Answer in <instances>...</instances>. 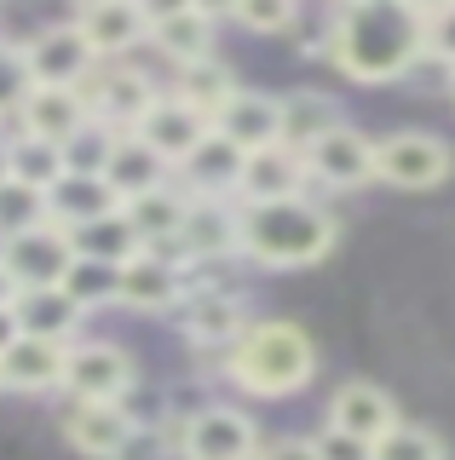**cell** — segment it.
Masks as SVG:
<instances>
[{"mask_svg":"<svg viewBox=\"0 0 455 460\" xmlns=\"http://www.w3.org/2000/svg\"><path fill=\"white\" fill-rule=\"evenodd\" d=\"M426 58L444 64L455 75V0H444V6L426 12Z\"/></svg>","mask_w":455,"mask_h":460,"instance_id":"obj_37","label":"cell"},{"mask_svg":"<svg viewBox=\"0 0 455 460\" xmlns=\"http://www.w3.org/2000/svg\"><path fill=\"white\" fill-rule=\"evenodd\" d=\"M76 236H69L64 225H35V230H18V236L0 242V265H6V277L18 282V294H30V288H64V277L76 270Z\"/></svg>","mask_w":455,"mask_h":460,"instance_id":"obj_5","label":"cell"},{"mask_svg":"<svg viewBox=\"0 0 455 460\" xmlns=\"http://www.w3.org/2000/svg\"><path fill=\"white\" fill-rule=\"evenodd\" d=\"M191 6H196V12H208V18L219 23V18H236V6H243V0H191Z\"/></svg>","mask_w":455,"mask_h":460,"instance_id":"obj_41","label":"cell"},{"mask_svg":"<svg viewBox=\"0 0 455 460\" xmlns=\"http://www.w3.org/2000/svg\"><path fill=\"white\" fill-rule=\"evenodd\" d=\"M18 334H23V328H18V316H12V311H0V351H6V345L18 340Z\"/></svg>","mask_w":455,"mask_h":460,"instance_id":"obj_42","label":"cell"},{"mask_svg":"<svg viewBox=\"0 0 455 460\" xmlns=\"http://www.w3.org/2000/svg\"><path fill=\"white\" fill-rule=\"evenodd\" d=\"M47 219H52V213H47V190H35V184H23V179L0 184V242L18 236V230L47 225Z\"/></svg>","mask_w":455,"mask_h":460,"instance_id":"obj_33","label":"cell"},{"mask_svg":"<svg viewBox=\"0 0 455 460\" xmlns=\"http://www.w3.org/2000/svg\"><path fill=\"white\" fill-rule=\"evenodd\" d=\"M35 93V75H30V52L12 47V40H0V115H18L23 98Z\"/></svg>","mask_w":455,"mask_h":460,"instance_id":"obj_35","label":"cell"},{"mask_svg":"<svg viewBox=\"0 0 455 460\" xmlns=\"http://www.w3.org/2000/svg\"><path fill=\"white\" fill-rule=\"evenodd\" d=\"M455 172V150L438 133H387L375 138V179L392 184V190H438Z\"/></svg>","mask_w":455,"mask_h":460,"instance_id":"obj_4","label":"cell"},{"mask_svg":"<svg viewBox=\"0 0 455 460\" xmlns=\"http://www.w3.org/2000/svg\"><path fill=\"white\" fill-rule=\"evenodd\" d=\"M260 431L236 402H208L196 409L179 431V455L184 460H260Z\"/></svg>","mask_w":455,"mask_h":460,"instance_id":"obj_6","label":"cell"},{"mask_svg":"<svg viewBox=\"0 0 455 460\" xmlns=\"http://www.w3.org/2000/svg\"><path fill=\"white\" fill-rule=\"evenodd\" d=\"M87 6H104V0H76V12H87Z\"/></svg>","mask_w":455,"mask_h":460,"instance_id":"obj_45","label":"cell"},{"mask_svg":"<svg viewBox=\"0 0 455 460\" xmlns=\"http://www.w3.org/2000/svg\"><path fill=\"white\" fill-rule=\"evenodd\" d=\"M12 305H18V282H12L6 265H0V311H12Z\"/></svg>","mask_w":455,"mask_h":460,"instance_id":"obj_43","label":"cell"},{"mask_svg":"<svg viewBox=\"0 0 455 460\" xmlns=\"http://www.w3.org/2000/svg\"><path fill=\"white\" fill-rule=\"evenodd\" d=\"M260 460H323V449H317V438H277L260 449Z\"/></svg>","mask_w":455,"mask_h":460,"instance_id":"obj_39","label":"cell"},{"mask_svg":"<svg viewBox=\"0 0 455 460\" xmlns=\"http://www.w3.org/2000/svg\"><path fill=\"white\" fill-rule=\"evenodd\" d=\"M138 6L150 12V23H162V18H174V12H191V0H138Z\"/></svg>","mask_w":455,"mask_h":460,"instance_id":"obj_40","label":"cell"},{"mask_svg":"<svg viewBox=\"0 0 455 460\" xmlns=\"http://www.w3.org/2000/svg\"><path fill=\"white\" fill-rule=\"evenodd\" d=\"M184 294H191L184 288V265L156 248H145L138 259L121 265V305H133V311H179Z\"/></svg>","mask_w":455,"mask_h":460,"instance_id":"obj_17","label":"cell"},{"mask_svg":"<svg viewBox=\"0 0 455 460\" xmlns=\"http://www.w3.org/2000/svg\"><path fill=\"white\" fill-rule=\"evenodd\" d=\"M6 179H12V138L0 133V184H6Z\"/></svg>","mask_w":455,"mask_h":460,"instance_id":"obj_44","label":"cell"},{"mask_svg":"<svg viewBox=\"0 0 455 460\" xmlns=\"http://www.w3.org/2000/svg\"><path fill=\"white\" fill-rule=\"evenodd\" d=\"M243 172H248V150H243V144L225 138V133H208L179 162V184L191 196H231L236 201V190H243Z\"/></svg>","mask_w":455,"mask_h":460,"instance_id":"obj_15","label":"cell"},{"mask_svg":"<svg viewBox=\"0 0 455 460\" xmlns=\"http://www.w3.org/2000/svg\"><path fill=\"white\" fill-rule=\"evenodd\" d=\"M375 460H450V449H444V438H438L433 426H397V431H387V438L375 443Z\"/></svg>","mask_w":455,"mask_h":460,"instance_id":"obj_34","label":"cell"},{"mask_svg":"<svg viewBox=\"0 0 455 460\" xmlns=\"http://www.w3.org/2000/svg\"><path fill=\"white\" fill-rule=\"evenodd\" d=\"M329 58L340 75L380 86L426 58V6L415 0H340Z\"/></svg>","mask_w":455,"mask_h":460,"instance_id":"obj_1","label":"cell"},{"mask_svg":"<svg viewBox=\"0 0 455 460\" xmlns=\"http://www.w3.org/2000/svg\"><path fill=\"white\" fill-rule=\"evenodd\" d=\"M87 93V104H93V121L98 127H110V133H138V121L150 115V104L162 93L150 86V75H138V69H104L98 64V75L81 86Z\"/></svg>","mask_w":455,"mask_h":460,"instance_id":"obj_11","label":"cell"},{"mask_svg":"<svg viewBox=\"0 0 455 460\" xmlns=\"http://www.w3.org/2000/svg\"><path fill=\"white\" fill-rule=\"evenodd\" d=\"M335 236H340L335 213L317 208L306 190L243 208V259H254V265H272V270L317 265V259H329Z\"/></svg>","mask_w":455,"mask_h":460,"instance_id":"obj_2","label":"cell"},{"mask_svg":"<svg viewBox=\"0 0 455 460\" xmlns=\"http://www.w3.org/2000/svg\"><path fill=\"white\" fill-rule=\"evenodd\" d=\"M0 385H6V380H0Z\"/></svg>","mask_w":455,"mask_h":460,"instance_id":"obj_48","label":"cell"},{"mask_svg":"<svg viewBox=\"0 0 455 460\" xmlns=\"http://www.w3.org/2000/svg\"><path fill=\"white\" fill-rule=\"evenodd\" d=\"M294 18H300V0H243L236 6V23L254 35H289Z\"/></svg>","mask_w":455,"mask_h":460,"instance_id":"obj_36","label":"cell"},{"mask_svg":"<svg viewBox=\"0 0 455 460\" xmlns=\"http://www.w3.org/2000/svg\"><path fill=\"white\" fill-rule=\"evenodd\" d=\"M0 40H6V23H0Z\"/></svg>","mask_w":455,"mask_h":460,"instance_id":"obj_47","label":"cell"},{"mask_svg":"<svg viewBox=\"0 0 455 460\" xmlns=\"http://www.w3.org/2000/svg\"><path fill=\"white\" fill-rule=\"evenodd\" d=\"M87 127H93V104H87L81 86H35V93L23 98V110H18V133L64 144V150L87 133Z\"/></svg>","mask_w":455,"mask_h":460,"instance_id":"obj_12","label":"cell"},{"mask_svg":"<svg viewBox=\"0 0 455 460\" xmlns=\"http://www.w3.org/2000/svg\"><path fill=\"white\" fill-rule=\"evenodd\" d=\"M76 23H81V35H87V47L98 52V64H104V58H127L138 40H150V12L138 6V0L87 6V12H76Z\"/></svg>","mask_w":455,"mask_h":460,"instance_id":"obj_23","label":"cell"},{"mask_svg":"<svg viewBox=\"0 0 455 460\" xmlns=\"http://www.w3.org/2000/svg\"><path fill=\"white\" fill-rule=\"evenodd\" d=\"M133 414L121 402H69L64 414V443L87 460H121L133 449Z\"/></svg>","mask_w":455,"mask_h":460,"instance_id":"obj_13","label":"cell"},{"mask_svg":"<svg viewBox=\"0 0 455 460\" xmlns=\"http://www.w3.org/2000/svg\"><path fill=\"white\" fill-rule=\"evenodd\" d=\"M248 311H243V299L236 294H225V288H202V294H184V305H179V334L191 340V345H202V351H231L236 340L248 334Z\"/></svg>","mask_w":455,"mask_h":460,"instance_id":"obj_14","label":"cell"},{"mask_svg":"<svg viewBox=\"0 0 455 460\" xmlns=\"http://www.w3.org/2000/svg\"><path fill=\"white\" fill-rule=\"evenodd\" d=\"M317 374V345L300 323H254L225 357V380L248 397H294Z\"/></svg>","mask_w":455,"mask_h":460,"instance_id":"obj_3","label":"cell"},{"mask_svg":"<svg viewBox=\"0 0 455 460\" xmlns=\"http://www.w3.org/2000/svg\"><path fill=\"white\" fill-rule=\"evenodd\" d=\"M127 225L138 230V242L167 259H179V236H184V219H191V190L184 184H162V190H145L127 201Z\"/></svg>","mask_w":455,"mask_h":460,"instance_id":"obj_18","label":"cell"},{"mask_svg":"<svg viewBox=\"0 0 455 460\" xmlns=\"http://www.w3.org/2000/svg\"><path fill=\"white\" fill-rule=\"evenodd\" d=\"M64 368H69V345L58 340H35V334H18L0 351V380L6 392H64Z\"/></svg>","mask_w":455,"mask_h":460,"instance_id":"obj_16","label":"cell"},{"mask_svg":"<svg viewBox=\"0 0 455 460\" xmlns=\"http://www.w3.org/2000/svg\"><path fill=\"white\" fill-rule=\"evenodd\" d=\"M150 47L162 58H174V64H202V58H213V18L208 12H174V18L150 23Z\"/></svg>","mask_w":455,"mask_h":460,"instance_id":"obj_27","label":"cell"},{"mask_svg":"<svg viewBox=\"0 0 455 460\" xmlns=\"http://www.w3.org/2000/svg\"><path fill=\"white\" fill-rule=\"evenodd\" d=\"M12 316H18V328H23V334H35V340L76 345L81 316H87V311H81L76 299H69V288H30V294H18Z\"/></svg>","mask_w":455,"mask_h":460,"instance_id":"obj_26","label":"cell"},{"mask_svg":"<svg viewBox=\"0 0 455 460\" xmlns=\"http://www.w3.org/2000/svg\"><path fill=\"white\" fill-rule=\"evenodd\" d=\"M174 162H167L162 150H150L138 133H121L116 138V155H110V167H104V179L121 190V201H133V196H145V190H162V184H174Z\"/></svg>","mask_w":455,"mask_h":460,"instance_id":"obj_25","label":"cell"},{"mask_svg":"<svg viewBox=\"0 0 455 460\" xmlns=\"http://www.w3.org/2000/svg\"><path fill=\"white\" fill-rule=\"evenodd\" d=\"M213 133L236 138L248 155L254 150H272V144H282V98L254 93V86H236V98L213 115Z\"/></svg>","mask_w":455,"mask_h":460,"instance_id":"obj_22","label":"cell"},{"mask_svg":"<svg viewBox=\"0 0 455 460\" xmlns=\"http://www.w3.org/2000/svg\"><path fill=\"white\" fill-rule=\"evenodd\" d=\"M174 93L184 98V104H196V110L213 121V115H219V110L236 98V75L219 64V58H202V64H184V69H179V86H174Z\"/></svg>","mask_w":455,"mask_h":460,"instance_id":"obj_30","label":"cell"},{"mask_svg":"<svg viewBox=\"0 0 455 460\" xmlns=\"http://www.w3.org/2000/svg\"><path fill=\"white\" fill-rule=\"evenodd\" d=\"M300 184H306V155L289 150V144H272V150L248 155L236 201H243V208H254V201H282V196H300Z\"/></svg>","mask_w":455,"mask_h":460,"instance_id":"obj_24","label":"cell"},{"mask_svg":"<svg viewBox=\"0 0 455 460\" xmlns=\"http://www.w3.org/2000/svg\"><path fill=\"white\" fill-rule=\"evenodd\" d=\"M340 127V104L329 93H289L282 98V144L289 150H311L317 138H329Z\"/></svg>","mask_w":455,"mask_h":460,"instance_id":"obj_28","label":"cell"},{"mask_svg":"<svg viewBox=\"0 0 455 460\" xmlns=\"http://www.w3.org/2000/svg\"><path fill=\"white\" fill-rule=\"evenodd\" d=\"M208 133H213V121H208V115L196 110V104H184L179 93H162V98L150 104V115L138 121V138H145L150 150H162L174 167H179V162H184V155H191Z\"/></svg>","mask_w":455,"mask_h":460,"instance_id":"obj_20","label":"cell"},{"mask_svg":"<svg viewBox=\"0 0 455 460\" xmlns=\"http://www.w3.org/2000/svg\"><path fill=\"white\" fill-rule=\"evenodd\" d=\"M329 426L352 431V438H363V443H380L387 431H397L404 420H397L392 392H380L375 380H346V385L329 397Z\"/></svg>","mask_w":455,"mask_h":460,"instance_id":"obj_21","label":"cell"},{"mask_svg":"<svg viewBox=\"0 0 455 460\" xmlns=\"http://www.w3.org/2000/svg\"><path fill=\"white\" fill-rule=\"evenodd\" d=\"M76 236V253L81 259H98V265H127V259H138L145 253V242H138V230L127 225V213H110V219H98V225H81V230H69Z\"/></svg>","mask_w":455,"mask_h":460,"instance_id":"obj_29","label":"cell"},{"mask_svg":"<svg viewBox=\"0 0 455 460\" xmlns=\"http://www.w3.org/2000/svg\"><path fill=\"white\" fill-rule=\"evenodd\" d=\"M243 253V208L231 196H191V219L179 236V265H213Z\"/></svg>","mask_w":455,"mask_h":460,"instance_id":"obj_9","label":"cell"},{"mask_svg":"<svg viewBox=\"0 0 455 460\" xmlns=\"http://www.w3.org/2000/svg\"><path fill=\"white\" fill-rule=\"evenodd\" d=\"M317 449H323V460H375V443L352 438V431H340V426L317 431Z\"/></svg>","mask_w":455,"mask_h":460,"instance_id":"obj_38","label":"cell"},{"mask_svg":"<svg viewBox=\"0 0 455 460\" xmlns=\"http://www.w3.org/2000/svg\"><path fill=\"white\" fill-rule=\"evenodd\" d=\"M306 179L329 184V190H363L375 179V138L340 121L329 138H317L306 150Z\"/></svg>","mask_w":455,"mask_h":460,"instance_id":"obj_10","label":"cell"},{"mask_svg":"<svg viewBox=\"0 0 455 460\" xmlns=\"http://www.w3.org/2000/svg\"><path fill=\"white\" fill-rule=\"evenodd\" d=\"M415 6H426V12H433V6H444V0H415Z\"/></svg>","mask_w":455,"mask_h":460,"instance_id":"obj_46","label":"cell"},{"mask_svg":"<svg viewBox=\"0 0 455 460\" xmlns=\"http://www.w3.org/2000/svg\"><path fill=\"white\" fill-rule=\"evenodd\" d=\"M30 52V75L35 86H87L98 75V52L87 47L81 23H47L23 40Z\"/></svg>","mask_w":455,"mask_h":460,"instance_id":"obj_8","label":"cell"},{"mask_svg":"<svg viewBox=\"0 0 455 460\" xmlns=\"http://www.w3.org/2000/svg\"><path fill=\"white\" fill-rule=\"evenodd\" d=\"M69 299L81 311H98V305H121V270L116 265H98V259H76V270L64 277Z\"/></svg>","mask_w":455,"mask_h":460,"instance_id":"obj_32","label":"cell"},{"mask_svg":"<svg viewBox=\"0 0 455 460\" xmlns=\"http://www.w3.org/2000/svg\"><path fill=\"white\" fill-rule=\"evenodd\" d=\"M64 172H69V150H64V144H47V138H30V133L12 138V179L35 184V190H52Z\"/></svg>","mask_w":455,"mask_h":460,"instance_id":"obj_31","label":"cell"},{"mask_svg":"<svg viewBox=\"0 0 455 460\" xmlns=\"http://www.w3.org/2000/svg\"><path fill=\"white\" fill-rule=\"evenodd\" d=\"M121 208L127 201L104 172H64V179L47 190V213H52V225H64V230L98 225V219H110V213H121Z\"/></svg>","mask_w":455,"mask_h":460,"instance_id":"obj_19","label":"cell"},{"mask_svg":"<svg viewBox=\"0 0 455 460\" xmlns=\"http://www.w3.org/2000/svg\"><path fill=\"white\" fill-rule=\"evenodd\" d=\"M133 357L116 340H76L69 345V368H64V392L76 402H121L133 392Z\"/></svg>","mask_w":455,"mask_h":460,"instance_id":"obj_7","label":"cell"}]
</instances>
